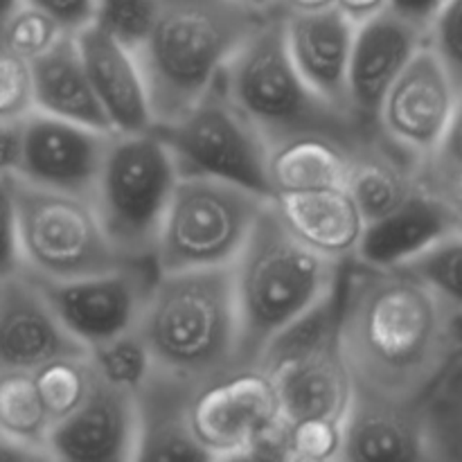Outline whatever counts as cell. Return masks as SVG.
Segmentation results:
<instances>
[{"label":"cell","instance_id":"cell-1","mask_svg":"<svg viewBox=\"0 0 462 462\" xmlns=\"http://www.w3.org/2000/svg\"><path fill=\"white\" fill-rule=\"evenodd\" d=\"M338 347L352 386L424 402L462 350V316L409 266L346 262Z\"/></svg>","mask_w":462,"mask_h":462},{"label":"cell","instance_id":"cell-2","mask_svg":"<svg viewBox=\"0 0 462 462\" xmlns=\"http://www.w3.org/2000/svg\"><path fill=\"white\" fill-rule=\"evenodd\" d=\"M138 332L156 370L197 388L239 368L233 266L158 273Z\"/></svg>","mask_w":462,"mask_h":462},{"label":"cell","instance_id":"cell-3","mask_svg":"<svg viewBox=\"0 0 462 462\" xmlns=\"http://www.w3.org/2000/svg\"><path fill=\"white\" fill-rule=\"evenodd\" d=\"M346 264L296 237L266 203L233 264L239 314V361L257 365L271 341L341 284Z\"/></svg>","mask_w":462,"mask_h":462},{"label":"cell","instance_id":"cell-4","mask_svg":"<svg viewBox=\"0 0 462 462\" xmlns=\"http://www.w3.org/2000/svg\"><path fill=\"white\" fill-rule=\"evenodd\" d=\"M271 14L275 12L242 0H162L156 27L138 57L156 126L192 108Z\"/></svg>","mask_w":462,"mask_h":462},{"label":"cell","instance_id":"cell-5","mask_svg":"<svg viewBox=\"0 0 462 462\" xmlns=\"http://www.w3.org/2000/svg\"><path fill=\"white\" fill-rule=\"evenodd\" d=\"M219 84L230 102L266 135L329 134L361 144L370 138L359 122L325 102L289 54L282 12H275L248 36L226 66Z\"/></svg>","mask_w":462,"mask_h":462},{"label":"cell","instance_id":"cell-6","mask_svg":"<svg viewBox=\"0 0 462 462\" xmlns=\"http://www.w3.org/2000/svg\"><path fill=\"white\" fill-rule=\"evenodd\" d=\"M179 179V161L156 126L111 135L90 199L122 260L153 262L158 233Z\"/></svg>","mask_w":462,"mask_h":462},{"label":"cell","instance_id":"cell-7","mask_svg":"<svg viewBox=\"0 0 462 462\" xmlns=\"http://www.w3.org/2000/svg\"><path fill=\"white\" fill-rule=\"evenodd\" d=\"M271 199L201 174H180L158 233V273L233 266Z\"/></svg>","mask_w":462,"mask_h":462},{"label":"cell","instance_id":"cell-8","mask_svg":"<svg viewBox=\"0 0 462 462\" xmlns=\"http://www.w3.org/2000/svg\"><path fill=\"white\" fill-rule=\"evenodd\" d=\"M16 199L23 271L34 278H79L126 262L90 197L39 188L16 176Z\"/></svg>","mask_w":462,"mask_h":462},{"label":"cell","instance_id":"cell-9","mask_svg":"<svg viewBox=\"0 0 462 462\" xmlns=\"http://www.w3.org/2000/svg\"><path fill=\"white\" fill-rule=\"evenodd\" d=\"M180 174H201L271 199L269 140L230 102L217 81L192 108L156 126Z\"/></svg>","mask_w":462,"mask_h":462},{"label":"cell","instance_id":"cell-10","mask_svg":"<svg viewBox=\"0 0 462 462\" xmlns=\"http://www.w3.org/2000/svg\"><path fill=\"white\" fill-rule=\"evenodd\" d=\"M189 413L210 460H287L278 391L260 365H239L199 386Z\"/></svg>","mask_w":462,"mask_h":462},{"label":"cell","instance_id":"cell-11","mask_svg":"<svg viewBox=\"0 0 462 462\" xmlns=\"http://www.w3.org/2000/svg\"><path fill=\"white\" fill-rule=\"evenodd\" d=\"M156 278L158 269L153 262H125L79 278L34 280L68 332L88 350L108 338L138 329Z\"/></svg>","mask_w":462,"mask_h":462},{"label":"cell","instance_id":"cell-12","mask_svg":"<svg viewBox=\"0 0 462 462\" xmlns=\"http://www.w3.org/2000/svg\"><path fill=\"white\" fill-rule=\"evenodd\" d=\"M458 86L429 43L406 63L377 113V135L395 152L424 165L445 140Z\"/></svg>","mask_w":462,"mask_h":462},{"label":"cell","instance_id":"cell-13","mask_svg":"<svg viewBox=\"0 0 462 462\" xmlns=\"http://www.w3.org/2000/svg\"><path fill=\"white\" fill-rule=\"evenodd\" d=\"M113 134L41 111L27 113L14 174L39 188L93 197Z\"/></svg>","mask_w":462,"mask_h":462},{"label":"cell","instance_id":"cell-14","mask_svg":"<svg viewBox=\"0 0 462 462\" xmlns=\"http://www.w3.org/2000/svg\"><path fill=\"white\" fill-rule=\"evenodd\" d=\"M424 43L427 30L406 21L393 9L356 25L347 102L352 117L368 135H377L382 99Z\"/></svg>","mask_w":462,"mask_h":462},{"label":"cell","instance_id":"cell-15","mask_svg":"<svg viewBox=\"0 0 462 462\" xmlns=\"http://www.w3.org/2000/svg\"><path fill=\"white\" fill-rule=\"evenodd\" d=\"M140 445L138 395L95 382L88 400L50 433L52 460L135 462Z\"/></svg>","mask_w":462,"mask_h":462},{"label":"cell","instance_id":"cell-16","mask_svg":"<svg viewBox=\"0 0 462 462\" xmlns=\"http://www.w3.org/2000/svg\"><path fill=\"white\" fill-rule=\"evenodd\" d=\"M86 352L25 271L0 280V368L36 370L57 356Z\"/></svg>","mask_w":462,"mask_h":462},{"label":"cell","instance_id":"cell-17","mask_svg":"<svg viewBox=\"0 0 462 462\" xmlns=\"http://www.w3.org/2000/svg\"><path fill=\"white\" fill-rule=\"evenodd\" d=\"M102 111L116 134H140L156 126L152 95L138 54L88 23L75 32Z\"/></svg>","mask_w":462,"mask_h":462},{"label":"cell","instance_id":"cell-18","mask_svg":"<svg viewBox=\"0 0 462 462\" xmlns=\"http://www.w3.org/2000/svg\"><path fill=\"white\" fill-rule=\"evenodd\" d=\"M289 54L302 79L338 111L350 113L347 79L356 25L337 7L323 12L282 14Z\"/></svg>","mask_w":462,"mask_h":462},{"label":"cell","instance_id":"cell-19","mask_svg":"<svg viewBox=\"0 0 462 462\" xmlns=\"http://www.w3.org/2000/svg\"><path fill=\"white\" fill-rule=\"evenodd\" d=\"M422 404L352 393L343 415L341 460H431Z\"/></svg>","mask_w":462,"mask_h":462},{"label":"cell","instance_id":"cell-20","mask_svg":"<svg viewBox=\"0 0 462 462\" xmlns=\"http://www.w3.org/2000/svg\"><path fill=\"white\" fill-rule=\"evenodd\" d=\"M271 203L287 228L320 255L341 264L359 255L368 221L347 188L282 194Z\"/></svg>","mask_w":462,"mask_h":462},{"label":"cell","instance_id":"cell-21","mask_svg":"<svg viewBox=\"0 0 462 462\" xmlns=\"http://www.w3.org/2000/svg\"><path fill=\"white\" fill-rule=\"evenodd\" d=\"M197 386L171 374H152L138 393V460H210L192 429V397Z\"/></svg>","mask_w":462,"mask_h":462},{"label":"cell","instance_id":"cell-22","mask_svg":"<svg viewBox=\"0 0 462 462\" xmlns=\"http://www.w3.org/2000/svg\"><path fill=\"white\" fill-rule=\"evenodd\" d=\"M34 111L113 131L93 88L77 36L66 34L54 48L30 61Z\"/></svg>","mask_w":462,"mask_h":462},{"label":"cell","instance_id":"cell-23","mask_svg":"<svg viewBox=\"0 0 462 462\" xmlns=\"http://www.w3.org/2000/svg\"><path fill=\"white\" fill-rule=\"evenodd\" d=\"M269 377L278 391L282 422L343 418L355 393L338 343L293 361Z\"/></svg>","mask_w":462,"mask_h":462},{"label":"cell","instance_id":"cell-24","mask_svg":"<svg viewBox=\"0 0 462 462\" xmlns=\"http://www.w3.org/2000/svg\"><path fill=\"white\" fill-rule=\"evenodd\" d=\"M356 144L329 134H293L269 143L271 199L346 188Z\"/></svg>","mask_w":462,"mask_h":462},{"label":"cell","instance_id":"cell-25","mask_svg":"<svg viewBox=\"0 0 462 462\" xmlns=\"http://www.w3.org/2000/svg\"><path fill=\"white\" fill-rule=\"evenodd\" d=\"M422 165L388 147L382 138L356 144L346 188L368 224L402 210L422 189Z\"/></svg>","mask_w":462,"mask_h":462},{"label":"cell","instance_id":"cell-26","mask_svg":"<svg viewBox=\"0 0 462 462\" xmlns=\"http://www.w3.org/2000/svg\"><path fill=\"white\" fill-rule=\"evenodd\" d=\"M451 230H458L451 212L422 185L418 197L411 199L402 210L368 224L355 260L377 266L406 264Z\"/></svg>","mask_w":462,"mask_h":462},{"label":"cell","instance_id":"cell-27","mask_svg":"<svg viewBox=\"0 0 462 462\" xmlns=\"http://www.w3.org/2000/svg\"><path fill=\"white\" fill-rule=\"evenodd\" d=\"M346 271V269H343ZM343 284V278H341ZM341 284L332 293L323 298L319 305L311 307L310 311L289 323L273 341L262 352L260 365L266 373L284 368L298 359L314 355V352L325 350V347L338 343V323H341Z\"/></svg>","mask_w":462,"mask_h":462},{"label":"cell","instance_id":"cell-28","mask_svg":"<svg viewBox=\"0 0 462 462\" xmlns=\"http://www.w3.org/2000/svg\"><path fill=\"white\" fill-rule=\"evenodd\" d=\"M52 420L45 411L32 370L0 368V433L50 454Z\"/></svg>","mask_w":462,"mask_h":462},{"label":"cell","instance_id":"cell-29","mask_svg":"<svg viewBox=\"0 0 462 462\" xmlns=\"http://www.w3.org/2000/svg\"><path fill=\"white\" fill-rule=\"evenodd\" d=\"M429 456L462 462V350L424 397Z\"/></svg>","mask_w":462,"mask_h":462},{"label":"cell","instance_id":"cell-30","mask_svg":"<svg viewBox=\"0 0 462 462\" xmlns=\"http://www.w3.org/2000/svg\"><path fill=\"white\" fill-rule=\"evenodd\" d=\"M32 373H34L36 388H39L41 400H43L52 424H59L68 415L75 413L88 400L90 391L97 382L88 352L57 356Z\"/></svg>","mask_w":462,"mask_h":462},{"label":"cell","instance_id":"cell-31","mask_svg":"<svg viewBox=\"0 0 462 462\" xmlns=\"http://www.w3.org/2000/svg\"><path fill=\"white\" fill-rule=\"evenodd\" d=\"M88 359L95 370V377L108 386L122 388L138 395L144 383L156 373L147 343L138 329L120 334L116 338L88 347Z\"/></svg>","mask_w":462,"mask_h":462},{"label":"cell","instance_id":"cell-32","mask_svg":"<svg viewBox=\"0 0 462 462\" xmlns=\"http://www.w3.org/2000/svg\"><path fill=\"white\" fill-rule=\"evenodd\" d=\"M161 7L162 0H95L93 23L140 57L156 27Z\"/></svg>","mask_w":462,"mask_h":462},{"label":"cell","instance_id":"cell-33","mask_svg":"<svg viewBox=\"0 0 462 462\" xmlns=\"http://www.w3.org/2000/svg\"><path fill=\"white\" fill-rule=\"evenodd\" d=\"M404 266L415 271L462 316V230H451Z\"/></svg>","mask_w":462,"mask_h":462},{"label":"cell","instance_id":"cell-34","mask_svg":"<svg viewBox=\"0 0 462 462\" xmlns=\"http://www.w3.org/2000/svg\"><path fill=\"white\" fill-rule=\"evenodd\" d=\"M66 34L70 32L63 30L50 14L25 3L5 25L0 34V48L30 63L54 48Z\"/></svg>","mask_w":462,"mask_h":462},{"label":"cell","instance_id":"cell-35","mask_svg":"<svg viewBox=\"0 0 462 462\" xmlns=\"http://www.w3.org/2000/svg\"><path fill=\"white\" fill-rule=\"evenodd\" d=\"M284 449H287V460H341L343 418H311L284 422Z\"/></svg>","mask_w":462,"mask_h":462},{"label":"cell","instance_id":"cell-36","mask_svg":"<svg viewBox=\"0 0 462 462\" xmlns=\"http://www.w3.org/2000/svg\"><path fill=\"white\" fill-rule=\"evenodd\" d=\"M34 111L32 70L25 59L0 48V125Z\"/></svg>","mask_w":462,"mask_h":462},{"label":"cell","instance_id":"cell-37","mask_svg":"<svg viewBox=\"0 0 462 462\" xmlns=\"http://www.w3.org/2000/svg\"><path fill=\"white\" fill-rule=\"evenodd\" d=\"M427 43L462 90V0H447L427 30Z\"/></svg>","mask_w":462,"mask_h":462},{"label":"cell","instance_id":"cell-38","mask_svg":"<svg viewBox=\"0 0 462 462\" xmlns=\"http://www.w3.org/2000/svg\"><path fill=\"white\" fill-rule=\"evenodd\" d=\"M23 271L16 176L0 171V280Z\"/></svg>","mask_w":462,"mask_h":462},{"label":"cell","instance_id":"cell-39","mask_svg":"<svg viewBox=\"0 0 462 462\" xmlns=\"http://www.w3.org/2000/svg\"><path fill=\"white\" fill-rule=\"evenodd\" d=\"M422 170L436 171V174H456V171H462V90L458 93V102H456L454 117H451L445 140H442L436 156L424 162Z\"/></svg>","mask_w":462,"mask_h":462},{"label":"cell","instance_id":"cell-40","mask_svg":"<svg viewBox=\"0 0 462 462\" xmlns=\"http://www.w3.org/2000/svg\"><path fill=\"white\" fill-rule=\"evenodd\" d=\"M25 3L43 9L72 34L93 23L95 16V0H25Z\"/></svg>","mask_w":462,"mask_h":462},{"label":"cell","instance_id":"cell-41","mask_svg":"<svg viewBox=\"0 0 462 462\" xmlns=\"http://www.w3.org/2000/svg\"><path fill=\"white\" fill-rule=\"evenodd\" d=\"M424 189L440 199L447 210L451 212L456 221V228L462 230V171L456 174H436V171L420 170Z\"/></svg>","mask_w":462,"mask_h":462},{"label":"cell","instance_id":"cell-42","mask_svg":"<svg viewBox=\"0 0 462 462\" xmlns=\"http://www.w3.org/2000/svg\"><path fill=\"white\" fill-rule=\"evenodd\" d=\"M388 3H391L388 9L404 16L406 21L429 30L431 21L436 18V14L440 12L447 0H388Z\"/></svg>","mask_w":462,"mask_h":462},{"label":"cell","instance_id":"cell-43","mask_svg":"<svg viewBox=\"0 0 462 462\" xmlns=\"http://www.w3.org/2000/svg\"><path fill=\"white\" fill-rule=\"evenodd\" d=\"M21 129L23 120L3 122L0 125V171L14 174L21 153Z\"/></svg>","mask_w":462,"mask_h":462},{"label":"cell","instance_id":"cell-44","mask_svg":"<svg viewBox=\"0 0 462 462\" xmlns=\"http://www.w3.org/2000/svg\"><path fill=\"white\" fill-rule=\"evenodd\" d=\"M334 7L343 14V16L350 18L355 25L370 21V18L379 16V14L386 12L391 7L388 0H337Z\"/></svg>","mask_w":462,"mask_h":462},{"label":"cell","instance_id":"cell-45","mask_svg":"<svg viewBox=\"0 0 462 462\" xmlns=\"http://www.w3.org/2000/svg\"><path fill=\"white\" fill-rule=\"evenodd\" d=\"M0 460H50V456L0 433Z\"/></svg>","mask_w":462,"mask_h":462},{"label":"cell","instance_id":"cell-46","mask_svg":"<svg viewBox=\"0 0 462 462\" xmlns=\"http://www.w3.org/2000/svg\"><path fill=\"white\" fill-rule=\"evenodd\" d=\"M337 0H278V9L282 14H307L332 9Z\"/></svg>","mask_w":462,"mask_h":462},{"label":"cell","instance_id":"cell-47","mask_svg":"<svg viewBox=\"0 0 462 462\" xmlns=\"http://www.w3.org/2000/svg\"><path fill=\"white\" fill-rule=\"evenodd\" d=\"M25 5V0H0V34H3L5 25L9 23V18L18 12V9Z\"/></svg>","mask_w":462,"mask_h":462},{"label":"cell","instance_id":"cell-48","mask_svg":"<svg viewBox=\"0 0 462 462\" xmlns=\"http://www.w3.org/2000/svg\"><path fill=\"white\" fill-rule=\"evenodd\" d=\"M242 3L251 5V7L264 9V12H280L278 0H242Z\"/></svg>","mask_w":462,"mask_h":462}]
</instances>
